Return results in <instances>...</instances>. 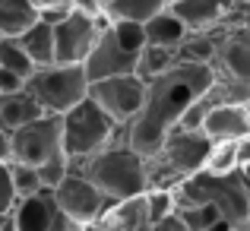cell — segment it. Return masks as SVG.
Segmentation results:
<instances>
[{"label": "cell", "mask_w": 250, "mask_h": 231, "mask_svg": "<svg viewBox=\"0 0 250 231\" xmlns=\"http://www.w3.org/2000/svg\"><path fill=\"white\" fill-rule=\"evenodd\" d=\"M143 111L124 127V146L136 155L155 158L165 149L168 136L177 130L190 105L215 92V70L209 63H174L165 76L146 83Z\"/></svg>", "instance_id": "cell-1"}, {"label": "cell", "mask_w": 250, "mask_h": 231, "mask_svg": "<svg viewBox=\"0 0 250 231\" xmlns=\"http://www.w3.org/2000/svg\"><path fill=\"white\" fill-rule=\"evenodd\" d=\"M215 38V92L219 102L244 105L250 98V22L244 19V6L231 19L212 32Z\"/></svg>", "instance_id": "cell-2"}, {"label": "cell", "mask_w": 250, "mask_h": 231, "mask_svg": "<svg viewBox=\"0 0 250 231\" xmlns=\"http://www.w3.org/2000/svg\"><path fill=\"white\" fill-rule=\"evenodd\" d=\"M73 174H83L108 196L111 203L130 200V196H143L149 190V171L146 158L127 149L124 143L102 149L98 155L83 158V162H70Z\"/></svg>", "instance_id": "cell-3"}, {"label": "cell", "mask_w": 250, "mask_h": 231, "mask_svg": "<svg viewBox=\"0 0 250 231\" xmlns=\"http://www.w3.org/2000/svg\"><path fill=\"white\" fill-rule=\"evenodd\" d=\"M209 149H212V140H209L203 130H196V133L174 130V133L168 136L165 149L146 162L149 190H174L181 181L200 174L203 165H206Z\"/></svg>", "instance_id": "cell-4"}, {"label": "cell", "mask_w": 250, "mask_h": 231, "mask_svg": "<svg viewBox=\"0 0 250 231\" xmlns=\"http://www.w3.org/2000/svg\"><path fill=\"white\" fill-rule=\"evenodd\" d=\"M117 143H124V127L92 98H85L83 105L63 114V152L70 162L92 158Z\"/></svg>", "instance_id": "cell-5"}, {"label": "cell", "mask_w": 250, "mask_h": 231, "mask_svg": "<svg viewBox=\"0 0 250 231\" xmlns=\"http://www.w3.org/2000/svg\"><path fill=\"white\" fill-rule=\"evenodd\" d=\"M89 76L85 67H67V63H51V67H38L32 79L25 83V92L44 108V114L63 117L89 98Z\"/></svg>", "instance_id": "cell-6"}, {"label": "cell", "mask_w": 250, "mask_h": 231, "mask_svg": "<svg viewBox=\"0 0 250 231\" xmlns=\"http://www.w3.org/2000/svg\"><path fill=\"white\" fill-rule=\"evenodd\" d=\"M63 152V117L44 114L25 127L13 130V162L42 168L51 158H61Z\"/></svg>", "instance_id": "cell-7"}, {"label": "cell", "mask_w": 250, "mask_h": 231, "mask_svg": "<svg viewBox=\"0 0 250 231\" xmlns=\"http://www.w3.org/2000/svg\"><path fill=\"white\" fill-rule=\"evenodd\" d=\"M146 89L136 73L130 76H114V79H102V83L89 85V98L98 105L102 111H108L121 127H127L136 114L143 111V102H146Z\"/></svg>", "instance_id": "cell-8"}, {"label": "cell", "mask_w": 250, "mask_h": 231, "mask_svg": "<svg viewBox=\"0 0 250 231\" xmlns=\"http://www.w3.org/2000/svg\"><path fill=\"white\" fill-rule=\"evenodd\" d=\"M54 200H57V206H61V212L70 215L76 225L98 222L111 206V200L89 181V177L73 174V171H70V174L63 177V184L54 190Z\"/></svg>", "instance_id": "cell-9"}, {"label": "cell", "mask_w": 250, "mask_h": 231, "mask_svg": "<svg viewBox=\"0 0 250 231\" xmlns=\"http://www.w3.org/2000/svg\"><path fill=\"white\" fill-rule=\"evenodd\" d=\"M98 38H102V29L95 19L83 16V13H70L63 22L54 25V63L83 67Z\"/></svg>", "instance_id": "cell-10"}, {"label": "cell", "mask_w": 250, "mask_h": 231, "mask_svg": "<svg viewBox=\"0 0 250 231\" xmlns=\"http://www.w3.org/2000/svg\"><path fill=\"white\" fill-rule=\"evenodd\" d=\"M13 219H16L19 231H80L83 228L70 215L61 212L54 190H42L29 200H19L16 209H13Z\"/></svg>", "instance_id": "cell-11"}, {"label": "cell", "mask_w": 250, "mask_h": 231, "mask_svg": "<svg viewBox=\"0 0 250 231\" xmlns=\"http://www.w3.org/2000/svg\"><path fill=\"white\" fill-rule=\"evenodd\" d=\"M85 76L89 83H102V79H114V76H130L140 67V54H130L127 48H121V42L114 38V32H102V38L95 42L92 54L85 57Z\"/></svg>", "instance_id": "cell-12"}, {"label": "cell", "mask_w": 250, "mask_h": 231, "mask_svg": "<svg viewBox=\"0 0 250 231\" xmlns=\"http://www.w3.org/2000/svg\"><path fill=\"white\" fill-rule=\"evenodd\" d=\"M244 0H181L174 10V16L187 25V32H215L225 19H231L234 13H241Z\"/></svg>", "instance_id": "cell-13"}, {"label": "cell", "mask_w": 250, "mask_h": 231, "mask_svg": "<svg viewBox=\"0 0 250 231\" xmlns=\"http://www.w3.org/2000/svg\"><path fill=\"white\" fill-rule=\"evenodd\" d=\"M203 133L212 143H238L250 133V117L244 111V105L234 102H219L215 98L209 108L206 121H203Z\"/></svg>", "instance_id": "cell-14"}, {"label": "cell", "mask_w": 250, "mask_h": 231, "mask_svg": "<svg viewBox=\"0 0 250 231\" xmlns=\"http://www.w3.org/2000/svg\"><path fill=\"white\" fill-rule=\"evenodd\" d=\"M102 222L108 231H149V203H146V193L143 196H130V200H121V203H111L108 212L102 215Z\"/></svg>", "instance_id": "cell-15"}, {"label": "cell", "mask_w": 250, "mask_h": 231, "mask_svg": "<svg viewBox=\"0 0 250 231\" xmlns=\"http://www.w3.org/2000/svg\"><path fill=\"white\" fill-rule=\"evenodd\" d=\"M44 117V108L29 95V92H10V95H0V127L3 130H19L25 124Z\"/></svg>", "instance_id": "cell-16"}, {"label": "cell", "mask_w": 250, "mask_h": 231, "mask_svg": "<svg viewBox=\"0 0 250 231\" xmlns=\"http://www.w3.org/2000/svg\"><path fill=\"white\" fill-rule=\"evenodd\" d=\"M143 25H146V44H155V48H181V42L190 35L187 25H184L181 19L174 16V10H168V6L162 13H155V16Z\"/></svg>", "instance_id": "cell-17"}, {"label": "cell", "mask_w": 250, "mask_h": 231, "mask_svg": "<svg viewBox=\"0 0 250 231\" xmlns=\"http://www.w3.org/2000/svg\"><path fill=\"white\" fill-rule=\"evenodd\" d=\"M19 44L25 48V54L32 57L35 67H51L54 63V25L38 19L29 32L19 35Z\"/></svg>", "instance_id": "cell-18"}, {"label": "cell", "mask_w": 250, "mask_h": 231, "mask_svg": "<svg viewBox=\"0 0 250 231\" xmlns=\"http://www.w3.org/2000/svg\"><path fill=\"white\" fill-rule=\"evenodd\" d=\"M38 22V13L29 0H0V38H19Z\"/></svg>", "instance_id": "cell-19"}, {"label": "cell", "mask_w": 250, "mask_h": 231, "mask_svg": "<svg viewBox=\"0 0 250 231\" xmlns=\"http://www.w3.org/2000/svg\"><path fill=\"white\" fill-rule=\"evenodd\" d=\"M174 63H181L177 57V48H155V44H146L140 54V67H136V76L143 83H152V79L165 76Z\"/></svg>", "instance_id": "cell-20"}, {"label": "cell", "mask_w": 250, "mask_h": 231, "mask_svg": "<svg viewBox=\"0 0 250 231\" xmlns=\"http://www.w3.org/2000/svg\"><path fill=\"white\" fill-rule=\"evenodd\" d=\"M165 10V0H114L108 6V16L114 22H149L155 13Z\"/></svg>", "instance_id": "cell-21"}, {"label": "cell", "mask_w": 250, "mask_h": 231, "mask_svg": "<svg viewBox=\"0 0 250 231\" xmlns=\"http://www.w3.org/2000/svg\"><path fill=\"white\" fill-rule=\"evenodd\" d=\"M0 67L16 73L19 79H25V83H29L32 73L38 70L35 63H32V57L25 54V48L19 44V38H0Z\"/></svg>", "instance_id": "cell-22"}, {"label": "cell", "mask_w": 250, "mask_h": 231, "mask_svg": "<svg viewBox=\"0 0 250 231\" xmlns=\"http://www.w3.org/2000/svg\"><path fill=\"white\" fill-rule=\"evenodd\" d=\"M177 57H181L184 63H209V67H212V61H215L212 32H190L181 42V48H177Z\"/></svg>", "instance_id": "cell-23"}, {"label": "cell", "mask_w": 250, "mask_h": 231, "mask_svg": "<svg viewBox=\"0 0 250 231\" xmlns=\"http://www.w3.org/2000/svg\"><path fill=\"white\" fill-rule=\"evenodd\" d=\"M203 171H206V174H215V177H225V174L241 171L238 143H212V149H209V155H206Z\"/></svg>", "instance_id": "cell-24"}, {"label": "cell", "mask_w": 250, "mask_h": 231, "mask_svg": "<svg viewBox=\"0 0 250 231\" xmlns=\"http://www.w3.org/2000/svg\"><path fill=\"white\" fill-rule=\"evenodd\" d=\"M10 174H13V190H16V200H29V196L42 193L44 184L38 177V168L22 162H10Z\"/></svg>", "instance_id": "cell-25"}, {"label": "cell", "mask_w": 250, "mask_h": 231, "mask_svg": "<svg viewBox=\"0 0 250 231\" xmlns=\"http://www.w3.org/2000/svg\"><path fill=\"white\" fill-rule=\"evenodd\" d=\"M111 32L121 42V48H127L130 54H143V48H146V25L143 22H124L121 19L111 25Z\"/></svg>", "instance_id": "cell-26"}, {"label": "cell", "mask_w": 250, "mask_h": 231, "mask_svg": "<svg viewBox=\"0 0 250 231\" xmlns=\"http://www.w3.org/2000/svg\"><path fill=\"white\" fill-rule=\"evenodd\" d=\"M177 215H181L184 222H187L190 231H209L215 225V222H222L219 209L212 206V203H203V206H187V209H177Z\"/></svg>", "instance_id": "cell-27"}, {"label": "cell", "mask_w": 250, "mask_h": 231, "mask_svg": "<svg viewBox=\"0 0 250 231\" xmlns=\"http://www.w3.org/2000/svg\"><path fill=\"white\" fill-rule=\"evenodd\" d=\"M146 203H149V222L152 225L177 212V203L171 190H146Z\"/></svg>", "instance_id": "cell-28"}, {"label": "cell", "mask_w": 250, "mask_h": 231, "mask_svg": "<svg viewBox=\"0 0 250 231\" xmlns=\"http://www.w3.org/2000/svg\"><path fill=\"white\" fill-rule=\"evenodd\" d=\"M29 3L35 6L38 19H44V22H51V25L63 22V19H67L70 13H73L70 0H29Z\"/></svg>", "instance_id": "cell-29"}, {"label": "cell", "mask_w": 250, "mask_h": 231, "mask_svg": "<svg viewBox=\"0 0 250 231\" xmlns=\"http://www.w3.org/2000/svg\"><path fill=\"white\" fill-rule=\"evenodd\" d=\"M16 190H13V174H10V165L0 162V212H13L16 209Z\"/></svg>", "instance_id": "cell-30"}, {"label": "cell", "mask_w": 250, "mask_h": 231, "mask_svg": "<svg viewBox=\"0 0 250 231\" xmlns=\"http://www.w3.org/2000/svg\"><path fill=\"white\" fill-rule=\"evenodd\" d=\"M25 89V79H19L16 73L0 67V95H10V92H22Z\"/></svg>", "instance_id": "cell-31"}, {"label": "cell", "mask_w": 250, "mask_h": 231, "mask_svg": "<svg viewBox=\"0 0 250 231\" xmlns=\"http://www.w3.org/2000/svg\"><path fill=\"white\" fill-rule=\"evenodd\" d=\"M70 6H73V13H83V16H89V19H98L104 13V6L98 3V0H70Z\"/></svg>", "instance_id": "cell-32"}, {"label": "cell", "mask_w": 250, "mask_h": 231, "mask_svg": "<svg viewBox=\"0 0 250 231\" xmlns=\"http://www.w3.org/2000/svg\"><path fill=\"white\" fill-rule=\"evenodd\" d=\"M149 231H190L187 228V222L181 219V215H168V219H162V222H155V225H149Z\"/></svg>", "instance_id": "cell-33"}, {"label": "cell", "mask_w": 250, "mask_h": 231, "mask_svg": "<svg viewBox=\"0 0 250 231\" xmlns=\"http://www.w3.org/2000/svg\"><path fill=\"white\" fill-rule=\"evenodd\" d=\"M0 162H3V165L13 162V133L3 130V127H0Z\"/></svg>", "instance_id": "cell-34"}, {"label": "cell", "mask_w": 250, "mask_h": 231, "mask_svg": "<svg viewBox=\"0 0 250 231\" xmlns=\"http://www.w3.org/2000/svg\"><path fill=\"white\" fill-rule=\"evenodd\" d=\"M238 162H241V171L250 165V133L244 136V140H238Z\"/></svg>", "instance_id": "cell-35"}, {"label": "cell", "mask_w": 250, "mask_h": 231, "mask_svg": "<svg viewBox=\"0 0 250 231\" xmlns=\"http://www.w3.org/2000/svg\"><path fill=\"white\" fill-rule=\"evenodd\" d=\"M0 231H19V228H16V219H13V212H0Z\"/></svg>", "instance_id": "cell-36"}, {"label": "cell", "mask_w": 250, "mask_h": 231, "mask_svg": "<svg viewBox=\"0 0 250 231\" xmlns=\"http://www.w3.org/2000/svg\"><path fill=\"white\" fill-rule=\"evenodd\" d=\"M80 231H108V228H104L102 222H89V225H83Z\"/></svg>", "instance_id": "cell-37"}, {"label": "cell", "mask_w": 250, "mask_h": 231, "mask_svg": "<svg viewBox=\"0 0 250 231\" xmlns=\"http://www.w3.org/2000/svg\"><path fill=\"white\" fill-rule=\"evenodd\" d=\"M244 19L250 22V3H244Z\"/></svg>", "instance_id": "cell-38"}, {"label": "cell", "mask_w": 250, "mask_h": 231, "mask_svg": "<svg viewBox=\"0 0 250 231\" xmlns=\"http://www.w3.org/2000/svg\"><path fill=\"white\" fill-rule=\"evenodd\" d=\"M98 3H102V6H104V10H108V6H111V3H114V0H98Z\"/></svg>", "instance_id": "cell-39"}, {"label": "cell", "mask_w": 250, "mask_h": 231, "mask_svg": "<svg viewBox=\"0 0 250 231\" xmlns=\"http://www.w3.org/2000/svg\"><path fill=\"white\" fill-rule=\"evenodd\" d=\"M177 3H181V0H165V6H177Z\"/></svg>", "instance_id": "cell-40"}, {"label": "cell", "mask_w": 250, "mask_h": 231, "mask_svg": "<svg viewBox=\"0 0 250 231\" xmlns=\"http://www.w3.org/2000/svg\"><path fill=\"white\" fill-rule=\"evenodd\" d=\"M244 111H247V117H250V98H247V102H244Z\"/></svg>", "instance_id": "cell-41"}, {"label": "cell", "mask_w": 250, "mask_h": 231, "mask_svg": "<svg viewBox=\"0 0 250 231\" xmlns=\"http://www.w3.org/2000/svg\"><path fill=\"white\" fill-rule=\"evenodd\" d=\"M244 177H247V184H250V165H247V168H244Z\"/></svg>", "instance_id": "cell-42"}, {"label": "cell", "mask_w": 250, "mask_h": 231, "mask_svg": "<svg viewBox=\"0 0 250 231\" xmlns=\"http://www.w3.org/2000/svg\"><path fill=\"white\" fill-rule=\"evenodd\" d=\"M244 3H250V0H244Z\"/></svg>", "instance_id": "cell-43"}, {"label": "cell", "mask_w": 250, "mask_h": 231, "mask_svg": "<svg viewBox=\"0 0 250 231\" xmlns=\"http://www.w3.org/2000/svg\"><path fill=\"white\" fill-rule=\"evenodd\" d=\"M247 231H250V228H247Z\"/></svg>", "instance_id": "cell-44"}]
</instances>
